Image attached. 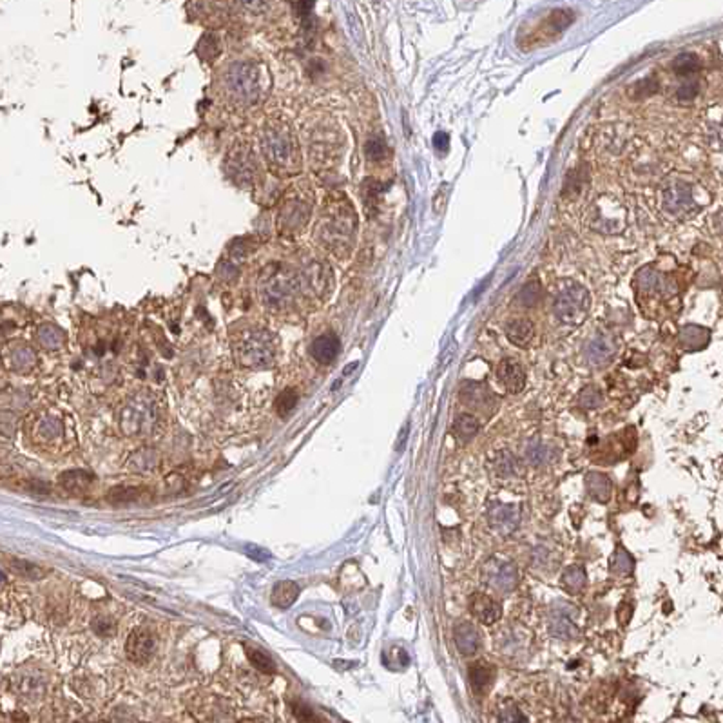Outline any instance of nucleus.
<instances>
[{
    "label": "nucleus",
    "mask_w": 723,
    "mask_h": 723,
    "mask_svg": "<svg viewBox=\"0 0 723 723\" xmlns=\"http://www.w3.org/2000/svg\"><path fill=\"white\" fill-rule=\"evenodd\" d=\"M355 229H358V216L348 198L341 196L339 200L334 198L321 209L316 225V238L323 243V247L332 251L334 254L341 256L345 252L348 254Z\"/></svg>",
    "instance_id": "f257e3e1"
},
{
    "label": "nucleus",
    "mask_w": 723,
    "mask_h": 723,
    "mask_svg": "<svg viewBox=\"0 0 723 723\" xmlns=\"http://www.w3.org/2000/svg\"><path fill=\"white\" fill-rule=\"evenodd\" d=\"M261 151L265 158L271 161L272 167L285 171V173H296L300 169V147L297 140L290 127L280 122H271L261 131Z\"/></svg>",
    "instance_id": "f03ea898"
},
{
    "label": "nucleus",
    "mask_w": 723,
    "mask_h": 723,
    "mask_svg": "<svg viewBox=\"0 0 723 723\" xmlns=\"http://www.w3.org/2000/svg\"><path fill=\"white\" fill-rule=\"evenodd\" d=\"M158 419H160V410H158L156 399L149 392H140L132 395L122 406L120 426L125 435L147 437L158 428Z\"/></svg>",
    "instance_id": "7ed1b4c3"
},
{
    "label": "nucleus",
    "mask_w": 723,
    "mask_h": 723,
    "mask_svg": "<svg viewBox=\"0 0 723 723\" xmlns=\"http://www.w3.org/2000/svg\"><path fill=\"white\" fill-rule=\"evenodd\" d=\"M225 96L236 106L249 107L258 102L261 95L259 67L252 62H236L225 71L223 76Z\"/></svg>",
    "instance_id": "20e7f679"
},
{
    "label": "nucleus",
    "mask_w": 723,
    "mask_h": 723,
    "mask_svg": "<svg viewBox=\"0 0 723 723\" xmlns=\"http://www.w3.org/2000/svg\"><path fill=\"white\" fill-rule=\"evenodd\" d=\"M275 355L274 337L267 330H247L236 341V358L247 368H265Z\"/></svg>",
    "instance_id": "39448f33"
},
{
    "label": "nucleus",
    "mask_w": 723,
    "mask_h": 723,
    "mask_svg": "<svg viewBox=\"0 0 723 723\" xmlns=\"http://www.w3.org/2000/svg\"><path fill=\"white\" fill-rule=\"evenodd\" d=\"M589 310V294L586 288L579 285L566 287L557 294L555 303H553V312L564 323L576 325L583 321L586 314Z\"/></svg>",
    "instance_id": "423d86ee"
},
{
    "label": "nucleus",
    "mask_w": 723,
    "mask_h": 723,
    "mask_svg": "<svg viewBox=\"0 0 723 723\" xmlns=\"http://www.w3.org/2000/svg\"><path fill=\"white\" fill-rule=\"evenodd\" d=\"M482 583L495 593H510L518 586V569L513 562L502 559H489L482 566Z\"/></svg>",
    "instance_id": "0eeeda50"
},
{
    "label": "nucleus",
    "mask_w": 723,
    "mask_h": 723,
    "mask_svg": "<svg viewBox=\"0 0 723 723\" xmlns=\"http://www.w3.org/2000/svg\"><path fill=\"white\" fill-rule=\"evenodd\" d=\"M310 210H312L310 198L304 196V193H301V190L292 193L281 205L280 218H278L281 232H296L301 227H304L310 216Z\"/></svg>",
    "instance_id": "6e6552de"
},
{
    "label": "nucleus",
    "mask_w": 723,
    "mask_h": 723,
    "mask_svg": "<svg viewBox=\"0 0 723 723\" xmlns=\"http://www.w3.org/2000/svg\"><path fill=\"white\" fill-rule=\"evenodd\" d=\"M256 174H258V164H256V158L251 149L247 145L245 147L238 145V147L232 149V152L229 154V176L238 186L249 187L256 180Z\"/></svg>",
    "instance_id": "1a4fd4ad"
},
{
    "label": "nucleus",
    "mask_w": 723,
    "mask_h": 723,
    "mask_svg": "<svg viewBox=\"0 0 723 723\" xmlns=\"http://www.w3.org/2000/svg\"><path fill=\"white\" fill-rule=\"evenodd\" d=\"M64 435H66L64 424L51 414L38 415L37 419H33L29 424V439L44 446V448L58 444Z\"/></svg>",
    "instance_id": "9d476101"
},
{
    "label": "nucleus",
    "mask_w": 723,
    "mask_h": 723,
    "mask_svg": "<svg viewBox=\"0 0 723 723\" xmlns=\"http://www.w3.org/2000/svg\"><path fill=\"white\" fill-rule=\"evenodd\" d=\"M460 401L468 404L469 408L477 411H482L486 415H491L497 410V399L484 385L475 381H468L460 387Z\"/></svg>",
    "instance_id": "9b49d317"
},
{
    "label": "nucleus",
    "mask_w": 723,
    "mask_h": 723,
    "mask_svg": "<svg viewBox=\"0 0 723 723\" xmlns=\"http://www.w3.org/2000/svg\"><path fill=\"white\" fill-rule=\"evenodd\" d=\"M488 522L499 535H511L520 524V510L515 504L497 502L488 510Z\"/></svg>",
    "instance_id": "f8f14e48"
},
{
    "label": "nucleus",
    "mask_w": 723,
    "mask_h": 723,
    "mask_svg": "<svg viewBox=\"0 0 723 723\" xmlns=\"http://www.w3.org/2000/svg\"><path fill=\"white\" fill-rule=\"evenodd\" d=\"M468 608L473 617L484 625H494L502 617L501 602L486 593H473L468 600Z\"/></svg>",
    "instance_id": "ddd939ff"
},
{
    "label": "nucleus",
    "mask_w": 723,
    "mask_h": 723,
    "mask_svg": "<svg viewBox=\"0 0 723 723\" xmlns=\"http://www.w3.org/2000/svg\"><path fill=\"white\" fill-rule=\"evenodd\" d=\"M453 644L462 656H475L482 649V634L472 622H459L453 627Z\"/></svg>",
    "instance_id": "4468645a"
},
{
    "label": "nucleus",
    "mask_w": 723,
    "mask_h": 723,
    "mask_svg": "<svg viewBox=\"0 0 723 723\" xmlns=\"http://www.w3.org/2000/svg\"><path fill=\"white\" fill-rule=\"evenodd\" d=\"M152 651H154V637L151 634V631L145 627L132 629V633L129 634L127 642H125V653H127L129 660L136 661V664H144L151 658Z\"/></svg>",
    "instance_id": "2eb2a0df"
},
{
    "label": "nucleus",
    "mask_w": 723,
    "mask_h": 723,
    "mask_svg": "<svg viewBox=\"0 0 723 723\" xmlns=\"http://www.w3.org/2000/svg\"><path fill=\"white\" fill-rule=\"evenodd\" d=\"M559 605L560 609L557 608L551 609L550 633L551 637L560 638V640H569V638H573L579 633V629H576L575 625V613H573L571 605L567 604Z\"/></svg>",
    "instance_id": "dca6fc26"
},
{
    "label": "nucleus",
    "mask_w": 723,
    "mask_h": 723,
    "mask_svg": "<svg viewBox=\"0 0 723 723\" xmlns=\"http://www.w3.org/2000/svg\"><path fill=\"white\" fill-rule=\"evenodd\" d=\"M497 377L504 390L510 392V394H518L526 387V374H524L517 359H502L497 366Z\"/></svg>",
    "instance_id": "f3484780"
},
{
    "label": "nucleus",
    "mask_w": 723,
    "mask_h": 723,
    "mask_svg": "<svg viewBox=\"0 0 723 723\" xmlns=\"http://www.w3.org/2000/svg\"><path fill=\"white\" fill-rule=\"evenodd\" d=\"M468 680L472 685L473 693L479 696L488 695L489 689L494 687L495 682V669L484 661H477L468 669Z\"/></svg>",
    "instance_id": "a211bd4d"
},
{
    "label": "nucleus",
    "mask_w": 723,
    "mask_h": 723,
    "mask_svg": "<svg viewBox=\"0 0 723 723\" xmlns=\"http://www.w3.org/2000/svg\"><path fill=\"white\" fill-rule=\"evenodd\" d=\"M586 491H588L589 497L593 501L600 502V504H605V502L611 499L613 494V482L609 479V475L602 472H589L586 475Z\"/></svg>",
    "instance_id": "6ab92c4d"
},
{
    "label": "nucleus",
    "mask_w": 723,
    "mask_h": 723,
    "mask_svg": "<svg viewBox=\"0 0 723 723\" xmlns=\"http://www.w3.org/2000/svg\"><path fill=\"white\" fill-rule=\"evenodd\" d=\"M341 350V343L334 334H323L312 343V358L319 365H330Z\"/></svg>",
    "instance_id": "aec40b11"
},
{
    "label": "nucleus",
    "mask_w": 723,
    "mask_h": 723,
    "mask_svg": "<svg viewBox=\"0 0 723 723\" xmlns=\"http://www.w3.org/2000/svg\"><path fill=\"white\" fill-rule=\"evenodd\" d=\"M690 207H695V202H693V193H690V187L683 186V183H676V186L669 187L666 193V209L673 214H682L687 212Z\"/></svg>",
    "instance_id": "412c9836"
},
{
    "label": "nucleus",
    "mask_w": 723,
    "mask_h": 723,
    "mask_svg": "<svg viewBox=\"0 0 723 723\" xmlns=\"http://www.w3.org/2000/svg\"><path fill=\"white\" fill-rule=\"evenodd\" d=\"M613 353H615V346H613L611 339H608L605 336H598L586 348V359L591 366H604L613 358Z\"/></svg>",
    "instance_id": "4be33fe9"
},
{
    "label": "nucleus",
    "mask_w": 723,
    "mask_h": 723,
    "mask_svg": "<svg viewBox=\"0 0 723 723\" xmlns=\"http://www.w3.org/2000/svg\"><path fill=\"white\" fill-rule=\"evenodd\" d=\"M506 337L513 343L515 346L530 345L535 337V326L530 319H513L506 325Z\"/></svg>",
    "instance_id": "5701e85b"
},
{
    "label": "nucleus",
    "mask_w": 723,
    "mask_h": 723,
    "mask_svg": "<svg viewBox=\"0 0 723 723\" xmlns=\"http://www.w3.org/2000/svg\"><path fill=\"white\" fill-rule=\"evenodd\" d=\"M58 482H60V486L66 489L67 494L84 495L89 489V486L93 484V477L89 473L82 472V469H71V472L62 473Z\"/></svg>",
    "instance_id": "b1692460"
},
{
    "label": "nucleus",
    "mask_w": 723,
    "mask_h": 723,
    "mask_svg": "<svg viewBox=\"0 0 723 723\" xmlns=\"http://www.w3.org/2000/svg\"><path fill=\"white\" fill-rule=\"evenodd\" d=\"M555 450L547 446L546 443H540V440H533L526 446V459L535 468H546L555 460Z\"/></svg>",
    "instance_id": "393cba45"
},
{
    "label": "nucleus",
    "mask_w": 723,
    "mask_h": 723,
    "mask_svg": "<svg viewBox=\"0 0 723 723\" xmlns=\"http://www.w3.org/2000/svg\"><path fill=\"white\" fill-rule=\"evenodd\" d=\"M481 430V423L477 419L475 415L472 414H459L453 421V435L457 437V440L460 443H468L473 437L479 433Z\"/></svg>",
    "instance_id": "a878e982"
},
{
    "label": "nucleus",
    "mask_w": 723,
    "mask_h": 723,
    "mask_svg": "<svg viewBox=\"0 0 723 723\" xmlns=\"http://www.w3.org/2000/svg\"><path fill=\"white\" fill-rule=\"evenodd\" d=\"M297 595H300V586L296 582H290V580H285V582H280L272 591V604L275 608L287 609L290 608L294 602H296Z\"/></svg>",
    "instance_id": "bb28decb"
},
{
    "label": "nucleus",
    "mask_w": 723,
    "mask_h": 723,
    "mask_svg": "<svg viewBox=\"0 0 723 723\" xmlns=\"http://www.w3.org/2000/svg\"><path fill=\"white\" fill-rule=\"evenodd\" d=\"M586 583H588V575L582 566H571L564 571L562 586L569 595H580L586 589Z\"/></svg>",
    "instance_id": "cd10ccee"
},
{
    "label": "nucleus",
    "mask_w": 723,
    "mask_h": 723,
    "mask_svg": "<svg viewBox=\"0 0 723 723\" xmlns=\"http://www.w3.org/2000/svg\"><path fill=\"white\" fill-rule=\"evenodd\" d=\"M680 343L689 350L703 348V346L709 343V330L696 325L685 326V329L682 330V334H680Z\"/></svg>",
    "instance_id": "c85d7f7f"
},
{
    "label": "nucleus",
    "mask_w": 723,
    "mask_h": 723,
    "mask_svg": "<svg viewBox=\"0 0 723 723\" xmlns=\"http://www.w3.org/2000/svg\"><path fill=\"white\" fill-rule=\"evenodd\" d=\"M609 569L615 575H631L634 569V560L625 547L618 546L609 560Z\"/></svg>",
    "instance_id": "c756f323"
},
{
    "label": "nucleus",
    "mask_w": 723,
    "mask_h": 723,
    "mask_svg": "<svg viewBox=\"0 0 723 723\" xmlns=\"http://www.w3.org/2000/svg\"><path fill=\"white\" fill-rule=\"evenodd\" d=\"M494 466H495V472H497L501 477H513L518 473L517 457H515L511 452H508V450H501V452L495 455Z\"/></svg>",
    "instance_id": "7c9ffc66"
},
{
    "label": "nucleus",
    "mask_w": 723,
    "mask_h": 723,
    "mask_svg": "<svg viewBox=\"0 0 723 723\" xmlns=\"http://www.w3.org/2000/svg\"><path fill=\"white\" fill-rule=\"evenodd\" d=\"M673 69L676 71V74H693L700 69V60L696 55L693 53H683L678 55L674 58Z\"/></svg>",
    "instance_id": "2f4dec72"
},
{
    "label": "nucleus",
    "mask_w": 723,
    "mask_h": 723,
    "mask_svg": "<svg viewBox=\"0 0 723 723\" xmlns=\"http://www.w3.org/2000/svg\"><path fill=\"white\" fill-rule=\"evenodd\" d=\"M247 656L249 660H251L252 666L256 667V669H259L261 673H267V674H272L275 671V664L272 661V658L268 656V654H265L263 651H258V649H252V647H247Z\"/></svg>",
    "instance_id": "473e14b6"
},
{
    "label": "nucleus",
    "mask_w": 723,
    "mask_h": 723,
    "mask_svg": "<svg viewBox=\"0 0 723 723\" xmlns=\"http://www.w3.org/2000/svg\"><path fill=\"white\" fill-rule=\"evenodd\" d=\"M538 300H540V283H538V281H530L526 287L518 292L517 296L518 304H520V307H528V309H530V307H535V304L538 303Z\"/></svg>",
    "instance_id": "72a5a7b5"
},
{
    "label": "nucleus",
    "mask_w": 723,
    "mask_h": 723,
    "mask_svg": "<svg viewBox=\"0 0 723 723\" xmlns=\"http://www.w3.org/2000/svg\"><path fill=\"white\" fill-rule=\"evenodd\" d=\"M297 401H300V395L294 390L281 392L280 397L275 399V411H278L281 417H285V415H288L294 408H296Z\"/></svg>",
    "instance_id": "f704fd0d"
},
{
    "label": "nucleus",
    "mask_w": 723,
    "mask_h": 723,
    "mask_svg": "<svg viewBox=\"0 0 723 723\" xmlns=\"http://www.w3.org/2000/svg\"><path fill=\"white\" fill-rule=\"evenodd\" d=\"M579 403H580V406L588 408V410H596L598 406H602V403H604V397H602V394H600L598 388L588 387L580 392Z\"/></svg>",
    "instance_id": "c9c22d12"
},
{
    "label": "nucleus",
    "mask_w": 723,
    "mask_h": 723,
    "mask_svg": "<svg viewBox=\"0 0 723 723\" xmlns=\"http://www.w3.org/2000/svg\"><path fill=\"white\" fill-rule=\"evenodd\" d=\"M60 339H62V332L51 325L44 326V329H40V332H38V341H40V345H44L45 348H57V346L60 345Z\"/></svg>",
    "instance_id": "e433bc0d"
},
{
    "label": "nucleus",
    "mask_w": 723,
    "mask_h": 723,
    "mask_svg": "<svg viewBox=\"0 0 723 723\" xmlns=\"http://www.w3.org/2000/svg\"><path fill=\"white\" fill-rule=\"evenodd\" d=\"M13 366L17 368V370H24V368H28L29 365H33L35 361V353L31 352V348H28V346H21V348H17L15 352H13Z\"/></svg>",
    "instance_id": "4c0bfd02"
},
{
    "label": "nucleus",
    "mask_w": 723,
    "mask_h": 723,
    "mask_svg": "<svg viewBox=\"0 0 723 723\" xmlns=\"http://www.w3.org/2000/svg\"><path fill=\"white\" fill-rule=\"evenodd\" d=\"M13 569L17 573H21L22 576H28V579L35 580V579H42L44 576V571H42L40 567L35 566V564H29V562H24V560H13Z\"/></svg>",
    "instance_id": "58836bf2"
},
{
    "label": "nucleus",
    "mask_w": 723,
    "mask_h": 723,
    "mask_svg": "<svg viewBox=\"0 0 723 723\" xmlns=\"http://www.w3.org/2000/svg\"><path fill=\"white\" fill-rule=\"evenodd\" d=\"M499 723H528V719H526V716L518 711L517 707L510 705V707H506L504 711L501 712Z\"/></svg>",
    "instance_id": "ea45409f"
},
{
    "label": "nucleus",
    "mask_w": 723,
    "mask_h": 723,
    "mask_svg": "<svg viewBox=\"0 0 723 723\" xmlns=\"http://www.w3.org/2000/svg\"><path fill=\"white\" fill-rule=\"evenodd\" d=\"M142 495V489L138 488H116L111 491V501H135Z\"/></svg>",
    "instance_id": "a19ab883"
},
{
    "label": "nucleus",
    "mask_w": 723,
    "mask_h": 723,
    "mask_svg": "<svg viewBox=\"0 0 723 723\" xmlns=\"http://www.w3.org/2000/svg\"><path fill=\"white\" fill-rule=\"evenodd\" d=\"M385 154H387V147H385L382 142L370 140L366 144V156L370 158V160H381Z\"/></svg>",
    "instance_id": "79ce46f5"
},
{
    "label": "nucleus",
    "mask_w": 723,
    "mask_h": 723,
    "mask_svg": "<svg viewBox=\"0 0 723 723\" xmlns=\"http://www.w3.org/2000/svg\"><path fill=\"white\" fill-rule=\"evenodd\" d=\"M696 95H698V84H685L678 89L676 98L682 100V102H689V100H695Z\"/></svg>",
    "instance_id": "37998d69"
},
{
    "label": "nucleus",
    "mask_w": 723,
    "mask_h": 723,
    "mask_svg": "<svg viewBox=\"0 0 723 723\" xmlns=\"http://www.w3.org/2000/svg\"><path fill=\"white\" fill-rule=\"evenodd\" d=\"M294 712H296L297 719L301 723H319L316 716H314V712L307 705H294Z\"/></svg>",
    "instance_id": "c03bdc74"
},
{
    "label": "nucleus",
    "mask_w": 723,
    "mask_h": 723,
    "mask_svg": "<svg viewBox=\"0 0 723 723\" xmlns=\"http://www.w3.org/2000/svg\"><path fill=\"white\" fill-rule=\"evenodd\" d=\"M631 618H633V604L622 602L620 608H618V624H620L622 627H625V625L631 622Z\"/></svg>",
    "instance_id": "a18cd8bd"
},
{
    "label": "nucleus",
    "mask_w": 723,
    "mask_h": 723,
    "mask_svg": "<svg viewBox=\"0 0 723 723\" xmlns=\"http://www.w3.org/2000/svg\"><path fill=\"white\" fill-rule=\"evenodd\" d=\"M433 142H435V147L446 149V144H448V136L444 135V132H437L435 138H433Z\"/></svg>",
    "instance_id": "49530a36"
},
{
    "label": "nucleus",
    "mask_w": 723,
    "mask_h": 723,
    "mask_svg": "<svg viewBox=\"0 0 723 723\" xmlns=\"http://www.w3.org/2000/svg\"><path fill=\"white\" fill-rule=\"evenodd\" d=\"M715 225H716V230H718V232H722V234H723V212L722 214H716Z\"/></svg>",
    "instance_id": "de8ad7c7"
}]
</instances>
